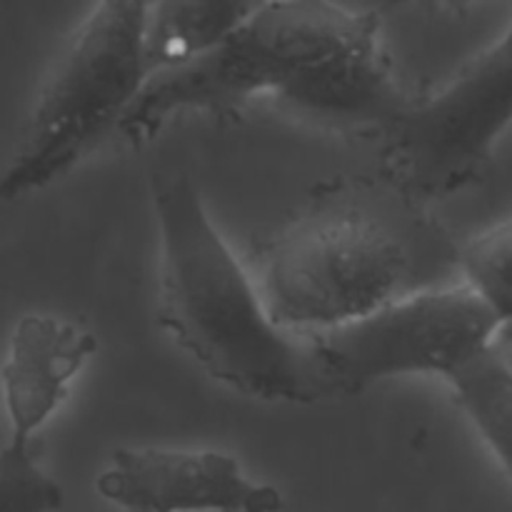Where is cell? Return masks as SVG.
I'll list each match as a JSON object with an SVG mask.
<instances>
[{
	"label": "cell",
	"instance_id": "11",
	"mask_svg": "<svg viewBox=\"0 0 512 512\" xmlns=\"http://www.w3.org/2000/svg\"><path fill=\"white\" fill-rule=\"evenodd\" d=\"M458 263L470 288L500 320V333L512 338V218L475 235Z\"/></svg>",
	"mask_w": 512,
	"mask_h": 512
},
{
	"label": "cell",
	"instance_id": "7",
	"mask_svg": "<svg viewBox=\"0 0 512 512\" xmlns=\"http://www.w3.org/2000/svg\"><path fill=\"white\" fill-rule=\"evenodd\" d=\"M125 512H283L278 488L258 483L220 450L118 448L95 480Z\"/></svg>",
	"mask_w": 512,
	"mask_h": 512
},
{
	"label": "cell",
	"instance_id": "4",
	"mask_svg": "<svg viewBox=\"0 0 512 512\" xmlns=\"http://www.w3.org/2000/svg\"><path fill=\"white\" fill-rule=\"evenodd\" d=\"M413 253L365 205L325 203L280 230L263 253L260 293L280 328L320 333L413 293Z\"/></svg>",
	"mask_w": 512,
	"mask_h": 512
},
{
	"label": "cell",
	"instance_id": "8",
	"mask_svg": "<svg viewBox=\"0 0 512 512\" xmlns=\"http://www.w3.org/2000/svg\"><path fill=\"white\" fill-rule=\"evenodd\" d=\"M95 353L98 338L78 323L45 313L23 315L0 368L8 430L35 438L68 400L70 385Z\"/></svg>",
	"mask_w": 512,
	"mask_h": 512
},
{
	"label": "cell",
	"instance_id": "3",
	"mask_svg": "<svg viewBox=\"0 0 512 512\" xmlns=\"http://www.w3.org/2000/svg\"><path fill=\"white\" fill-rule=\"evenodd\" d=\"M150 8L153 0H95L55 60L0 173V205L65 178L120 128L153 78Z\"/></svg>",
	"mask_w": 512,
	"mask_h": 512
},
{
	"label": "cell",
	"instance_id": "13",
	"mask_svg": "<svg viewBox=\"0 0 512 512\" xmlns=\"http://www.w3.org/2000/svg\"><path fill=\"white\" fill-rule=\"evenodd\" d=\"M413 3H433V5H440V8H448V10H455V13H460V10L468 8L473 0H383L380 3V13H390V10H398V8H405V5H413Z\"/></svg>",
	"mask_w": 512,
	"mask_h": 512
},
{
	"label": "cell",
	"instance_id": "1",
	"mask_svg": "<svg viewBox=\"0 0 512 512\" xmlns=\"http://www.w3.org/2000/svg\"><path fill=\"white\" fill-rule=\"evenodd\" d=\"M383 18L333 0H273L210 53L153 75L118 130L143 145L183 115H235L270 100L328 128L385 133L410 100Z\"/></svg>",
	"mask_w": 512,
	"mask_h": 512
},
{
	"label": "cell",
	"instance_id": "6",
	"mask_svg": "<svg viewBox=\"0 0 512 512\" xmlns=\"http://www.w3.org/2000/svg\"><path fill=\"white\" fill-rule=\"evenodd\" d=\"M512 128V23L443 90L385 130L388 183L408 198L440 200L480 178Z\"/></svg>",
	"mask_w": 512,
	"mask_h": 512
},
{
	"label": "cell",
	"instance_id": "9",
	"mask_svg": "<svg viewBox=\"0 0 512 512\" xmlns=\"http://www.w3.org/2000/svg\"><path fill=\"white\" fill-rule=\"evenodd\" d=\"M270 3L273 0H153L148 30L153 75L210 53Z\"/></svg>",
	"mask_w": 512,
	"mask_h": 512
},
{
	"label": "cell",
	"instance_id": "12",
	"mask_svg": "<svg viewBox=\"0 0 512 512\" xmlns=\"http://www.w3.org/2000/svg\"><path fill=\"white\" fill-rule=\"evenodd\" d=\"M65 493L35 458L33 438L8 430L0 445V512H58Z\"/></svg>",
	"mask_w": 512,
	"mask_h": 512
},
{
	"label": "cell",
	"instance_id": "2",
	"mask_svg": "<svg viewBox=\"0 0 512 512\" xmlns=\"http://www.w3.org/2000/svg\"><path fill=\"white\" fill-rule=\"evenodd\" d=\"M160 243L158 323L213 380L263 403L330 398L308 335L270 318L258 280L215 228L185 170L150 178Z\"/></svg>",
	"mask_w": 512,
	"mask_h": 512
},
{
	"label": "cell",
	"instance_id": "5",
	"mask_svg": "<svg viewBox=\"0 0 512 512\" xmlns=\"http://www.w3.org/2000/svg\"><path fill=\"white\" fill-rule=\"evenodd\" d=\"M498 333L500 320L465 283L413 290L355 323L303 335L330 398H348L390 378L428 375L448 383Z\"/></svg>",
	"mask_w": 512,
	"mask_h": 512
},
{
	"label": "cell",
	"instance_id": "10",
	"mask_svg": "<svg viewBox=\"0 0 512 512\" xmlns=\"http://www.w3.org/2000/svg\"><path fill=\"white\" fill-rule=\"evenodd\" d=\"M448 385L512 485V365L490 345L468 360Z\"/></svg>",
	"mask_w": 512,
	"mask_h": 512
}]
</instances>
